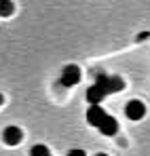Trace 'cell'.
I'll list each match as a JSON object with an SVG mask.
<instances>
[{"mask_svg": "<svg viewBox=\"0 0 150 156\" xmlns=\"http://www.w3.org/2000/svg\"><path fill=\"white\" fill-rule=\"evenodd\" d=\"M68 156H87V152H85V150H78V148H74V150H70V152H68Z\"/></svg>", "mask_w": 150, "mask_h": 156, "instance_id": "obj_9", "label": "cell"}, {"mask_svg": "<svg viewBox=\"0 0 150 156\" xmlns=\"http://www.w3.org/2000/svg\"><path fill=\"white\" fill-rule=\"evenodd\" d=\"M95 156H108V154H104V152H100V154H95Z\"/></svg>", "mask_w": 150, "mask_h": 156, "instance_id": "obj_12", "label": "cell"}, {"mask_svg": "<svg viewBox=\"0 0 150 156\" xmlns=\"http://www.w3.org/2000/svg\"><path fill=\"white\" fill-rule=\"evenodd\" d=\"M80 78H82V72H80V68L74 66V63H70V66H66L64 70H61V76H59V84H64V87H74L80 82Z\"/></svg>", "mask_w": 150, "mask_h": 156, "instance_id": "obj_2", "label": "cell"}, {"mask_svg": "<svg viewBox=\"0 0 150 156\" xmlns=\"http://www.w3.org/2000/svg\"><path fill=\"white\" fill-rule=\"evenodd\" d=\"M146 38H150V32H140L137 40H146Z\"/></svg>", "mask_w": 150, "mask_h": 156, "instance_id": "obj_10", "label": "cell"}, {"mask_svg": "<svg viewBox=\"0 0 150 156\" xmlns=\"http://www.w3.org/2000/svg\"><path fill=\"white\" fill-rule=\"evenodd\" d=\"M125 114H127L129 120H142L144 114H146V105L142 104L140 99H131V101L125 105Z\"/></svg>", "mask_w": 150, "mask_h": 156, "instance_id": "obj_4", "label": "cell"}, {"mask_svg": "<svg viewBox=\"0 0 150 156\" xmlns=\"http://www.w3.org/2000/svg\"><path fill=\"white\" fill-rule=\"evenodd\" d=\"M125 89V80L121 76H110V74H104L97 72L95 82L87 89V101L89 104H100L101 99L110 93H119Z\"/></svg>", "mask_w": 150, "mask_h": 156, "instance_id": "obj_1", "label": "cell"}, {"mask_svg": "<svg viewBox=\"0 0 150 156\" xmlns=\"http://www.w3.org/2000/svg\"><path fill=\"white\" fill-rule=\"evenodd\" d=\"M4 104V95H2V93H0V105Z\"/></svg>", "mask_w": 150, "mask_h": 156, "instance_id": "obj_11", "label": "cell"}, {"mask_svg": "<svg viewBox=\"0 0 150 156\" xmlns=\"http://www.w3.org/2000/svg\"><path fill=\"white\" fill-rule=\"evenodd\" d=\"M15 13L13 0H0V17H11Z\"/></svg>", "mask_w": 150, "mask_h": 156, "instance_id": "obj_7", "label": "cell"}, {"mask_svg": "<svg viewBox=\"0 0 150 156\" xmlns=\"http://www.w3.org/2000/svg\"><path fill=\"white\" fill-rule=\"evenodd\" d=\"M106 114H108V112L101 108V104H89V110H87V122H89L91 127H97L101 120H104Z\"/></svg>", "mask_w": 150, "mask_h": 156, "instance_id": "obj_5", "label": "cell"}, {"mask_svg": "<svg viewBox=\"0 0 150 156\" xmlns=\"http://www.w3.org/2000/svg\"><path fill=\"white\" fill-rule=\"evenodd\" d=\"M2 141L6 146H19L24 141V131L19 127H15V125H9L6 129L2 131Z\"/></svg>", "mask_w": 150, "mask_h": 156, "instance_id": "obj_3", "label": "cell"}, {"mask_svg": "<svg viewBox=\"0 0 150 156\" xmlns=\"http://www.w3.org/2000/svg\"><path fill=\"white\" fill-rule=\"evenodd\" d=\"M30 156H53L51 154V150L47 146H42V144H36V146H32V150H30Z\"/></svg>", "mask_w": 150, "mask_h": 156, "instance_id": "obj_8", "label": "cell"}, {"mask_svg": "<svg viewBox=\"0 0 150 156\" xmlns=\"http://www.w3.org/2000/svg\"><path fill=\"white\" fill-rule=\"evenodd\" d=\"M97 129H100L104 135L112 137V135H116V133H119V120H116L114 116L106 114V116H104V120H101L100 125H97Z\"/></svg>", "mask_w": 150, "mask_h": 156, "instance_id": "obj_6", "label": "cell"}]
</instances>
